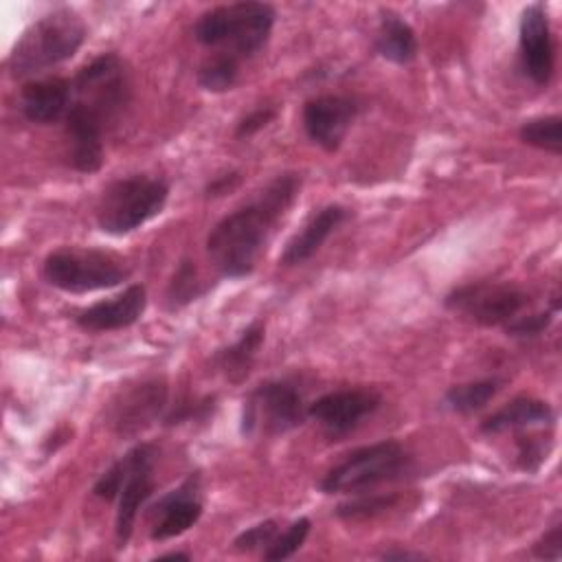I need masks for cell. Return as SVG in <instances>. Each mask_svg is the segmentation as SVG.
<instances>
[{
  "label": "cell",
  "instance_id": "cell-35",
  "mask_svg": "<svg viewBox=\"0 0 562 562\" xmlns=\"http://www.w3.org/2000/svg\"><path fill=\"white\" fill-rule=\"evenodd\" d=\"M167 558H171V560H189L191 555L189 553H180V551H171V553L160 555V560H167Z\"/></svg>",
  "mask_w": 562,
  "mask_h": 562
},
{
  "label": "cell",
  "instance_id": "cell-17",
  "mask_svg": "<svg viewBox=\"0 0 562 562\" xmlns=\"http://www.w3.org/2000/svg\"><path fill=\"white\" fill-rule=\"evenodd\" d=\"M347 217H349V211L340 204H327L318 209L305 222V226L285 244L279 261L283 266H299L307 261Z\"/></svg>",
  "mask_w": 562,
  "mask_h": 562
},
{
  "label": "cell",
  "instance_id": "cell-12",
  "mask_svg": "<svg viewBox=\"0 0 562 562\" xmlns=\"http://www.w3.org/2000/svg\"><path fill=\"white\" fill-rule=\"evenodd\" d=\"M358 114V103L340 94H321L303 105V127L307 136L325 151H336L353 119Z\"/></svg>",
  "mask_w": 562,
  "mask_h": 562
},
{
  "label": "cell",
  "instance_id": "cell-23",
  "mask_svg": "<svg viewBox=\"0 0 562 562\" xmlns=\"http://www.w3.org/2000/svg\"><path fill=\"white\" fill-rule=\"evenodd\" d=\"M518 136L525 145L549 151L553 156L562 154V119L558 114L525 121L518 130Z\"/></svg>",
  "mask_w": 562,
  "mask_h": 562
},
{
  "label": "cell",
  "instance_id": "cell-30",
  "mask_svg": "<svg viewBox=\"0 0 562 562\" xmlns=\"http://www.w3.org/2000/svg\"><path fill=\"white\" fill-rule=\"evenodd\" d=\"M549 448L542 437H518V463L527 472H536L547 459Z\"/></svg>",
  "mask_w": 562,
  "mask_h": 562
},
{
  "label": "cell",
  "instance_id": "cell-27",
  "mask_svg": "<svg viewBox=\"0 0 562 562\" xmlns=\"http://www.w3.org/2000/svg\"><path fill=\"white\" fill-rule=\"evenodd\" d=\"M393 494H373V496H360L356 501L342 503L336 507V516L345 520H360V518H371L375 514H382L395 505Z\"/></svg>",
  "mask_w": 562,
  "mask_h": 562
},
{
  "label": "cell",
  "instance_id": "cell-2",
  "mask_svg": "<svg viewBox=\"0 0 562 562\" xmlns=\"http://www.w3.org/2000/svg\"><path fill=\"white\" fill-rule=\"evenodd\" d=\"M274 9L266 2H233L204 11L195 26L193 35L202 46L224 50L239 61L257 55L274 26Z\"/></svg>",
  "mask_w": 562,
  "mask_h": 562
},
{
  "label": "cell",
  "instance_id": "cell-34",
  "mask_svg": "<svg viewBox=\"0 0 562 562\" xmlns=\"http://www.w3.org/2000/svg\"><path fill=\"white\" fill-rule=\"evenodd\" d=\"M422 553H411V551H384L382 560H422Z\"/></svg>",
  "mask_w": 562,
  "mask_h": 562
},
{
  "label": "cell",
  "instance_id": "cell-14",
  "mask_svg": "<svg viewBox=\"0 0 562 562\" xmlns=\"http://www.w3.org/2000/svg\"><path fill=\"white\" fill-rule=\"evenodd\" d=\"M200 492V474H189L176 490L167 492L154 507V525H151V540H167L173 536L184 533L191 529L202 516V501L198 498Z\"/></svg>",
  "mask_w": 562,
  "mask_h": 562
},
{
  "label": "cell",
  "instance_id": "cell-1",
  "mask_svg": "<svg viewBox=\"0 0 562 562\" xmlns=\"http://www.w3.org/2000/svg\"><path fill=\"white\" fill-rule=\"evenodd\" d=\"M301 189L296 173H281L257 193L255 200L222 217L206 237L213 266L228 279L248 277L277 224L294 204Z\"/></svg>",
  "mask_w": 562,
  "mask_h": 562
},
{
  "label": "cell",
  "instance_id": "cell-7",
  "mask_svg": "<svg viewBox=\"0 0 562 562\" xmlns=\"http://www.w3.org/2000/svg\"><path fill=\"white\" fill-rule=\"evenodd\" d=\"M44 279L64 292L108 290L130 277L121 257L99 248H59L44 259Z\"/></svg>",
  "mask_w": 562,
  "mask_h": 562
},
{
  "label": "cell",
  "instance_id": "cell-4",
  "mask_svg": "<svg viewBox=\"0 0 562 562\" xmlns=\"http://www.w3.org/2000/svg\"><path fill=\"white\" fill-rule=\"evenodd\" d=\"M154 461L156 448L151 443H136L121 459H116L94 483L92 492L103 501H116V538L121 547L132 536L138 509L154 494Z\"/></svg>",
  "mask_w": 562,
  "mask_h": 562
},
{
  "label": "cell",
  "instance_id": "cell-32",
  "mask_svg": "<svg viewBox=\"0 0 562 562\" xmlns=\"http://www.w3.org/2000/svg\"><path fill=\"white\" fill-rule=\"evenodd\" d=\"M533 555L542 560H560L562 555V525L555 522L551 529L542 533V538L533 544Z\"/></svg>",
  "mask_w": 562,
  "mask_h": 562
},
{
  "label": "cell",
  "instance_id": "cell-19",
  "mask_svg": "<svg viewBox=\"0 0 562 562\" xmlns=\"http://www.w3.org/2000/svg\"><path fill=\"white\" fill-rule=\"evenodd\" d=\"M553 422V408L538 397L518 395L509 400L505 406L494 411L490 417L481 422V430L485 435H498L507 430H520L529 426H549Z\"/></svg>",
  "mask_w": 562,
  "mask_h": 562
},
{
  "label": "cell",
  "instance_id": "cell-29",
  "mask_svg": "<svg viewBox=\"0 0 562 562\" xmlns=\"http://www.w3.org/2000/svg\"><path fill=\"white\" fill-rule=\"evenodd\" d=\"M279 533V527L274 520H263V522H257L248 529H244L235 540H233V547L237 551H255V549H266Z\"/></svg>",
  "mask_w": 562,
  "mask_h": 562
},
{
  "label": "cell",
  "instance_id": "cell-13",
  "mask_svg": "<svg viewBox=\"0 0 562 562\" xmlns=\"http://www.w3.org/2000/svg\"><path fill=\"white\" fill-rule=\"evenodd\" d=\"M66 134L70 140V165L81 173H94L103 165V116L83 101H72L66 114Z\"/></svg>",
  "mask_w": 562,
  "mask_h": 562
},
{
  "label": "cell",
  "instance_id": "cell-15",
  "mask_svg": "<svg viewBox=\"0 0 562 562\" xmlns=\"http://www.w3.org/2000/svg\"><path fill=\"white\" fill-rule=\"evenodd\" d=\"M147 305V290L143 283L125 288L121 294L99 301L75 316V323L86 331H114L134 325Z\"/></svg>",
  "mask_w": 562,
  "mask_h": 562
},
{
  "label": "cell",
  "instance_id": "cell-25",
  "mask_svg": "<svg viewBox=\"0 0 562 562\" xmlns=\"http://www.w3.org/2000/svg\"><path fill=\"white\" fill-rule=\"evenodd\" d=\"M310 527H312V522L305 516L294 520L283 533H277V538L261 551L263 560L277 562V560H285V558L294 555L303 547V542L310 533Z\"/></svg>",
  "mask_w": 562,
  "mask_h": 562
},
{
  "label": "cell",
  "instance_id": "cell-20",
  "mask_svg": "<svg viewBox=\"0 0 562 562\" xmlns=\"http://www.w3.org/2000/svg\"><path fill=\"white\" fill-rule=\"evenodd\" d=\"M263 336H266V327L261 321H252L241 334L239 338L224 347V349H217L213 353V364L215 369H220V373L233 382V384H239L248 378L252 364H255V358L259 353V347L263 342Z\"/></svg>",
  "mask_w": 562,
  "mask_h": 562
},
{
  "label": "cell",
  "instance_id": "cell-21",
  "mask_svg": "<svg viewBox=\"0 0 562 562\" xmlns=\"http://www.w3.org/2000/svg\"><path fill=\"white\" fill-rule=\"evenodd\" d=\"M375 50L391 64H411L417 57V37L408 22H404L393 11H382L378 35H375Z\"/></svg>",
  "mask_w": 562,
  "mask_h": 562
},
{
  "label": "cell",
  "instance_id": "cell-31",
  "mask_svg": "<svg viewBox=\"0 0 562 562\" xmlns=\"http://www.w3.org/2000/svg\"><path fill=\"white\" fill-rule=\"evenodd\" d=\"M274 116H277V110H274V108H257V110H252L250 114H246V116L237 123L235 136H237V138H248V136L257 134L259 130H263Z\"/></svg>",
  "mask_w": 562,
  "mask_h": 562
},
{
  "label": "cell",
  "instance_id": "cell-8",
  "mask_svg": "<svg viewBox=\"0 0 562 562\" xmlns=\"http://www.w3.org/2000/svg\"><path fill=\"white\" fill-rule=\"evenodd\" d=\"M307 406L299 389L283 380H270L255 386L244 400L241 432L244 435H285L303 424Z\"/></svg>",
  "mask_w": 562,
  "mask_h": 562
},
{
  "label": "cell",
  "instance_id": "cell-28",
  "mask_svg": "<svg viewBox=\"0 0 562 562\" xmlns=\"http://www.w3.org/2000/svg\"><path fill=\"white\" fill-rule=\"evenodd\" d=\"M558 312V307L553 305L547 312H536V314H527V316H518L512 323L505 325V334L507 336H516V338H533L538 334H542L551 323H553V314Z\"/></svg>",
  "mask_w": 562,
  "mask_h": 562
},
{
  "label": "cell",
  "instance_id": "cell-10",
  "mask_svg": "<svg viewBox=\"0 0 562 562\" xmlns=\"http://www.w3.org/2000/svg\"><path fill=\"white\" fill-rule=\"evenodd\" d=\"M518 50L525 75L536 86H547L555 68V42L542 2L522 9L518 24Z\"/></svg>",
  "mask_w": 562,
  "mask_h": 562
},
{
  "label": "cell",
  "instance_id": "cell-16",
  "mask_svg": "<svg viewBox=\"0 0 562 562\" xmlns=\"http://www.w3.org/2000/svg\"><path fill=\"white\" fill-rule=\"evenodd\" d=\"M72 81L66 77H44L29 81L20 92V110L31 123L50 125L66 119L72 105Z\"/></svg>",
  "mask_w": 562,
  "mask_h": 562
},
{
  "label": "cell",
  "instance_id": "cell-11",
  "mask_svg": "<svg viewBox=\"0 0 562 562\" xmlns=\"http://www.w3.org/2000/svg\"><path fill=\"white\" fill-rule=\"evenodd\" d=\"M380 404L382 395L373 389H340L307 404V415L316 419L329 437H340L353 430L367 415L375 413Z\"/></svg>",
  "mask_w": 562,
  "mask_h": 562
},
{
  "label": "cell",
  "instance_id": "cell-9",
  "mask_svg": "<svg viewBox=\"0 0 562 562\" xmlns=\"http://www.w3.org/2000/svg\"><path fill=\"white\" fill-rule=\"evenodd\" d=\"M443 305L483 327H505L529 305V294L514 283L472 281L446 294Z\"/></svg>",
  "mask_w": 562,
  "mask_h": 562
},
{
  "label": "cell",
  "instance_id": "cell-5",
  "mask_svg": "<svg viewBox=\"0 0 562 562\" xmlns=\"http://www.w3.org/2000/svg\"><path fill=\"white\" fill-rule=\"evenodd\" d=\"M167 198L169 184L162 178L143 173L119 178L97 204V224L108 235H127L160 215Z\"/></svg>",
  "mask_w": 562,
  "mask_h": 562
},
{
  "label": "cell",
  "instance_id": "cell-6",
  "mask_svg": "<svg viewBox=\"0 0 562 562\" xmlns=\"http://www.w3.org/2000/svg\"><path fill=\"white\" fill-rule=\"evenodd\" d=\"M413 461L400 441L384 439L349 452L321 481L325 494H360L380 483H391L411 470Z\"/></svg>",
  "mask_w": 562,
  "mask_h": 562
},
{
  "label": "cell",
  "instance_id": "cell-33",
  "mask_svg": "<svg viewBox=\"0 0 562 562\" xmlns=\"http://www.w3.org/2000/svg\"><path fill=\"white\" fill-rule=\"evenodd\" d=\"M237 184H239V173L231 171V173H224V176H217L215 180H211L204 191H206V195L215 198V195H224V193L233 191Z\"/></svg>",
  "mask_w": 562,
  "mask_h": 562
},
{
  "label": "cell",
  "instance_id": "cell-22",
  "mask_svg": "<svg viewBox=\"0 0 562 562\" xmlns=\"http://www.w3.org/2000/svg\"><path fill=\"white\" fill-rule=\"evenodd\" d=\"M501 389H503L501 378H485V380H474V382H465V384H454L446 391L443 404L452 413L468 415V413L481 411L490 400L496 397V393Z\"/></svg>",
  "mask_w": 562,
  "mask_h": 562
},
{
  "label": "cell",
  "instance_id": "cell-3",
  "mask_svg": "<svg viewBox=\"0 0 562 562\" xmlns=\"http://www.w3.org/2000/svg\"><path fill=\"white\" fill-rule=\"evenodd\" d=\"M86 40V24L72 9H57L35 20L9 55L13 77H29L70 59Z\"/></svg>",
  "mask_w": 562,
  "mask_h": 562
},
{
  "label": "cell",
  "instance_id": "cell-18",
  "mask_svg": "<svg viewBox=\"0 0 562 562\" xmlns=\"http://www.w3.org/2000/svg\"><path fill=\"white\" fill-rule=\"evenodd\" d=\"M167 402V386L158 380L143 382L127 395H123L121 404L116 406L114 426L121 435H136L145 426H149L158 413L165 408Z\"/></svg>",
  "mask_w": 562,
  "mask_h": 562
},
{
  "label": "cell",
  "instance_id": "cell-26",
  "mask_svg": "<svg viewBox=\"0 0 562 562\" xmlns=\"http://www.w3.org/2000/svg\"><path fill=\"white\" fill-rule=\"evenodd\" d=\"M200 281H198V270L191 261H182L169 283L167 290V299L171 303V307H180L187 305L189 301H195L200 296Z\"/></svg>",
  "mask_w": 562,
  "mask_h": 562
},
{
  "label": "cell",
  "instance_id": "cell-24",
  "mask_svg": "<svg viewBox=\"0 0 562 562\" xmlns=\"http://www.w3.org/2000/svg\"><path fill=\"white\" fill-rule=\"evenodd\" d=\"M239 59L228 53H217L198 70V83L206 92H226L237 83Z\"/></svg>",
  "mask_w": 562,
  "mask_h": 562
}]
</instances>
